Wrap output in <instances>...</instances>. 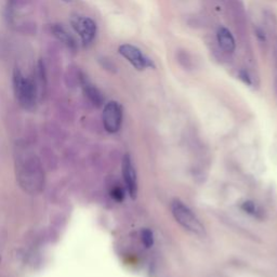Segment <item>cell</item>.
I'll use <instances>...</instances> for the list:
<instances>
[{
	"label": "cell",
	"instance_id": "obj_1",
	"mask_svg": "<svg viewBox=\"0 0 277 277\" xmlns=\"http://www.w3.org/2000/svg\"><path fill=\"white\" fill-rule=\"evenodd\" d=\"M16 177L25 191L30 193L41 191L44 174L38 157L29 152L18 155L16 158Z\"/></svg>",
	"mask_w": 277,
	"mask_h": 277
},
{
	"label": "cell",
	"instance_id": "obj_14",
	"mask_svg": "<svg viewBox=\"0 0 277 277\" xmlns=\"http://www.w3.org/2000/svg\"><path fill=\"white\" fill-rule=\"evenodd\" d=\"M242 209L246 212V214L250 215L255 218H260V216L262 215L261 209L256 205V202H253L251 200H246L245 202H243Z\"/></svg>",
	"mask_w": 277,
	"mask_h": 277
},
{
	"label": "cell",
	"instance_id": "obj_15",
	"mask_svg": "<svg viewBox=\"0 0 277 277\" xmlns=\"http://www.w3.org/2000/svg\"><path fill=\"white\" fill-rule=\"evenodd\" d=\"M264 23H265V29L267 31L274 32L276 30V18H275V15L271 11H265Z\"/></svg>",
	"mask_w": 277,
	"mask_h": 277
},
{
	"label": "cell",
	"instance_id": "obj_16",
	"mask_svg": "<svg viewBox=\"0 0 277 277\" xmlns=\"http://www.w3.org/2000/svg\"><path fill=\"white\" fill-rule=\"evenodd\" d=\"M142 243L146 248H151L154 245V234L151 229L144 228L141 234Z\"/></svg>",
	"mask_w": 277,
	"mask_h": 277
},
{
	"label": "cell",
	"instance_id": "obj_13",
	"mask_svg": "<svg viewBox=\"0 0 277 277\" xmlns=\"http://www.w3.org/2000/svg\"><path fill=\"white\" fill-rule=\"evenodd\" d=\"M175 59L177 62L180 64V66L183 67L186 71H192L193 70V59L191 54L187 50H178L175 53Z\"/></svg>",
	"mask_w": 277,
	"mask_h": 277
},
{
	"label": "cell",
	"instance_id": "obj_5",
	"mask_svg": "<svg viewBox=\"0 0 277 277\" xmlns=\"http://www.w3.org/2000/svg\"><path fill=\"white\" fill-rule=\"evenodd\" d=\"M103 126L108 133H117L123 124V108L116 101H110L103 108Z\"/></svg>",
	"mask_w": 277,
	"mask_h": 277
},
{
	"label": "cell",
	"instance_id": "obj_10",
	"mask_svg": "<svg viewBox=\"0 0 277 277\" xmlns=\"http://www.w3.org/2000/svg\"><path fill=\"white\" fill-rule=\"evenodd\" d=\"M217 41L220 45V48L225 53H233L236 49V42L234 37L226 27L221 26L217 31Z\"/></svg>",
	"mask_w": 277,
	"mask_h": 277
},
{
	"label": "cell",
	"instance_id": "obj_20",
	"mask_svg": "<svg viewBox=\"0 0 277 277\" xmlns=\"http://www.w3.org/2000/svg\"><path fill=\"white\" fill-rule=\"evenodd\" d=\"M256 36L260 44H266V36H265V31L263 29L258 27V29L256 30Z\"/></svg>",
	"mask_w": 277,
	"mask_h": 277
},
{
	"label": "cell",
	"instance_id": "obj_9",
	"mask_svg": "<svg viewBox=\"0 0 277 277\" xmlns=\"http://www.w3.org/2000/svg\"><path fill=\"white\" fill-rule=\"evenodd\" d=\"M80 82L84 95L88 99L89 102L96 107L102 106L104 103V97L102 95V92H101L95 85H92L91 82H89L86 78H81Z\"/></svg>",
	"mask_w": 277,
	"mask_h": 277
},
{
	"label": "cell",
	"instance_id": "obj_3",
	"mask_svg": "<svg viewBox=\"0 0 277 277\" xmlns=\"http://www.w3.org/2000/svg\"><path fill=\"white\" fill-rule=\"evenodd\" d=\"M171 214L175 221L188 232L197 236L205 235V226L202 225L196 215L181 200L174 199L171 202Z\"/></svg>",
	"mask_w": 277,
	"mask_h": 277
},
{
	"label": "cell",
	"instance_id": "obj_17",
	"mask_svg": "<svg viewBox=\"0 0 277 277\" xmlns=\"http://www.w3.org/2000/svg\"><path fill=\"white\" fill-rule=\"evenodd\" d=\"M110 196L116 201H123L125 198V192L122 188L116 187L112 191H110Z\"/></svg>",
	"mask_w": 277,
	"mask_h": 277
},
{
	"label": "cell",
	"instance_id": "obj_11",
	"mask_svg": "<svg viewBox=\"0 0 277 277\" xmlns=\"http://www.w3.org/2000/svg\"><path fill=\"white\" fill-rule=\"evenodd\" d=\"M229 10L232 12V17L235 22V25L239 31L245 30V23H246V15L244 6L241 3V0H229Z\"/></svg>",
	"mask_w": 277,
	"mask_h": 277
},
{
	"label": "cell",
	"instance_id": "obj_4",
	"mask_svg": "<svg viewBox=\"0 0 277 277\" xmlns=\"http://www.w3.org/2000/svg\"><path fill=\"white\" fill-rule=\"evenodd\" d=\"M71 25L78 36L84 45H89L97 37L98 26L91 17L79 13H73L71 15Z\"/></svg>",
	"mask_w": 277,
	"mask_h": 277
},
{
	"label": "cell",
	"instance_id": "obj_19",
	"mask_svg": "<svg viewBox=\"0 0 277 277\" xmlns=\"http://www.w3.org/2000/svg\"><path fill=\"white\" fill-rule=\"evenodd\" d=\"M100 62L102 63V66H103L106 71H109V72H112V73H116L117 67H116L115 64H114L112 61H110V60L104 58V59L101 60Z\"/></svg>",
	"mask_w": 277,
	"mask_h": 277
},
{
	"label": "cell",
	"instance_id": "obj_6",
	"mask_svg": "<svg viewBox=\"0 0 277 277\" xmlns=\"http://www.w3.org/2000/svg\"><path fill=\"white\" fill-rule=\"evenodd\" d=\"M118 51L122 57L128 60V62L138 71H143L149 67H155L153 61L145 57L143 52L133 44L124 43L118 48Z\"/></svg>",
	"mask_w": 277,
	"mask_h": 277
},
{
	"label": "cell",
	"instance_id": "obj_21",
	"mask_svg": "<svg viewBox=\"0 0 277 277\" xmlns=\"http://www.w3.org/2000/svg\"><path fill=\"white\" fill-rule=\"evenodd\" d=\"M275 60H276V63H277V42H276V45H275Z\"/></svg>",
	"mask_w": 277,
	"mask_h": 277
},
{
	"label": "cell",
	"instance_id": "obj_22",
	"mask_svg": "<svg viewBox=\"0 0 277 277\" xmlns=\"http://www.w3.org/2000/svg\"><path fill=\"white\" fill-rule=\"evenodd\" d=\"M63 2H64V3H71L72 0H63Z\"/></svg>",
	"mask_w": 277,
	"mask_h": 277
},
{
	"label": "cell",
	"instance_id": "obj_7",
	"mask_svg": "<svg viewBox=\"0 0 277 277\" xmlns=\"http://www.w3.org/2000/svg\"><path fill=\"white\" fill-rule=\"evenodd\" d=\"M122 170H123V178H124L127 192L131 198H135L137 195V190H138L137 175H136L135 167L132 163L131 156L129 154H126L124 156Z\"/></svg>",
	"mask_w": 277,
	"mask_h": 277
},
{
	"label": "cell",
	"instance_id": "obj_8",
	"mask_svg": "<svg viewBox=\"0 0 277 277\" xmlns=\"http://www.w3.org/2000/svg\"><path fill=\"white\" fill-rule=\"evenodd\" d=\"M50 32L51 34L57 38L60 42H62L65 47L73 51L76 52L78 49V43L74 37L62 24H52L50 25Z\"/></svg>",
	"mask_w": 277,
	"mask_h": 277
},
{
	"label": "cell",
	"instance_id": "obj_18",
	"mask_svg": "<svg viewBox=\"0 0 277 277\" xmlns=\"http://www.w3.org/2000/svg\"><path fill=\"white\" fill-rule=\"evenodd\" d=\"M238 78L241 79L244 82V84H246L248 86H251L252 85L251 77H250V75H249V73L246 70H241V71H239Z\"/></svg>",
	"mask_w": 277,
	"mask_h": 277
},
{
	"label": "cell",
	"instance_id": "obj_2",
	"mask_svg": "<svg viewBox=\"0 0 277 277\" xmlns=\"http://www.w3.org/2000/svg\"><path fill=\"white\" fill-rule=\"evenodd\" d=\"M13 90L18 104L24 109L32 110L36 107L39 98L38 88L33 78L25 76L18 68L13 72Z\"/></svg>",
	"mask_w": 277,
	"mask_h": 277
},
{
	"label": "cell",
	"instance_id": "obj_12",
	"mask_svg": "<svg viewBox=\"0 0 277 277\" xmlns=\"http://www.w3.org/2000/svg\"><path fill=\"white\" fill-rule=\"evenodd\" d=\"M35 82L36 86L38 88L39 92V97L42 95V92L45 90V86H47V76H45V68H44V64L42 61H39L38 64H37L36 67V74H35Z\"/></svg>",
	"mask_w": 277,
	"mask_h": 277
}]
</instances>
